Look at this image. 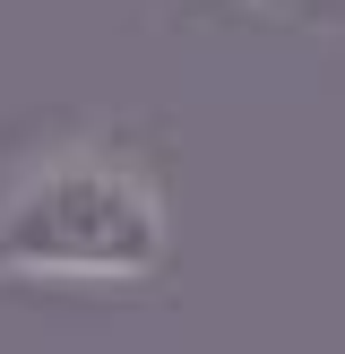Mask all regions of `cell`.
Segmentation results:
<instances>
[{"instance_id": "1", "label": "cell", "mask_w": 345, "mask_h": 354, "mask_svg": "<svg viewBox=\"0 0 345 354\" xmlns=\"http://www.w3.org/2000/svg\"><path fill=\"white\" fill-rule=\"evenodd\" d=\"M172 268V182L147 138L52 121L0 156V286L138 294Z\"/></svg>"}, {"instance_id": "2", "label": "cell", "mask_w": 345, "mask_h": 354, "mask_svg": "<svg viewBox=\"0 0 345 354\" xmlns=\"http://www.w3.org/2000/svg\"><path fill=\"white\" fill-rule=\"evenodd\" d=\"M241 9H259V17H293V26H302V17H328V0H241Z\"/></svg>"}]
</instances>
